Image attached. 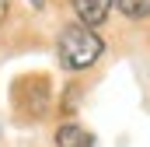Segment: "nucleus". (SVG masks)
<instances>
[{"mask_svg":"<svg viewBox=\"0 0 150 147\" xmlns=\"http://www.w3.org/2000/svg\"><path fill=\"white\" fill-rule=\"evenodd\" d=\"M56 49H59L63 67H70V70H84V67H91V63L105 53V42L98 39L94 28H87V25H67V28L59 32Z\"/></svg>","mask_w":150,"mask_h":147,"instance_id":"f257e3e1","label":"nucleus"},{"mask_svg":"<svg viewBox=\"0 0 150 147\" xmlns=\"http://www.w3.org/2000/svg\"><path fill=\"white\" fill-rule=\"evenodd\" d=\"M77 11V18H80V25H101L105 18H108V11H112V0H70Z\"/></svg>","mask_w":150,"mask_h":147,"instance_id":"f03ea898","label":"nucleus"},{"mask_svg":"<svg viewBox=\"0 0 150 147\" xmlns=\"http://www.w3.org/2000/svg\"><path fill=\"white\" fill-rule=\"evenodd\" d=\"M56 147H94V137L77 123H63L56 130Z\"/></svg>","mask_w":150,"mask_h":147,"instance_id":"7ed1b4c3","label":"nucleus"},{"mask_svg":"<svg viewBox=\"0 0 150 147\" xmlns=\"http://www.w3.org/2000/svg\"><path fill=\"white\" fill-rule=\"evenodd\" d=\"M115 4L126 18H147L150 14V0H115Z\"/></svg>","mask_w":150,"mask_h":147,"instance_id":"20e7f679","label":"nucleus"},{"mask_svg":"<svg viewBox=\"0 0 150 147\" xmlns=\"http://www.w3.org/2000/svg\"><path fill=\"white\" fill-rule=\"evenodd\" d=\"M7 18V0H0V21Z\"/></svg>","mask_w":150,"mask_h":147,"instance_id":"39448f33","label":"nucleus"},{"mask_svg":"<svg viewBox=\"0 0 150 147\" xmlns=\"http://www.w3.org/2000/svg\"><path fill=\"white\" fill-rule=\"evenodd\" d=\"M32 4H35V7H42V0H32Z\"/></svg>","mask_w":150,"mask_h":147,"instance_id":"423d86ee","label":"nucleus"}]
</instances>
